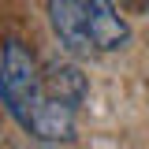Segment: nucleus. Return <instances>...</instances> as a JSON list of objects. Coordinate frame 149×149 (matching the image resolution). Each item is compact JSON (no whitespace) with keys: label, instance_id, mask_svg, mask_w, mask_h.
<instances>
[{"label":"nucleus","instance_id":"3","mask_svg":"<svg viewBox=\"0 0 149 149\" xmlns=\"http://www.w3.org/2000/svg\"><path fill=\"white\" fill-rule=\"evenodd\" d=\"M37 142H71L74 138V104H63V101H56V97H41L37 101V108L30 112V119H26V127Z\"/></svg>","mask_w":149,"mask_h":149},{"label":"nucleus","instance_id":"5","mask_svg":"<svg viewBox=\"0 0 149 149\" xmlns=\"http://www.w3.org/2000/svg\"><path fill=\"white\" fill-rule=\"evenodd\" d=\"M45 93L56 97V101H63V104H82L86 101V93H90V82H86V74L82 67H74L67 60H52L49 67H45Z\"/></svg>","mask_w":149,"mask_h":149},{"label":"nucleus","instance_id":"1","mask_svg":"<svg viewBox=\"0 0 149 149\" xmlns=\"http://www.w3.org/2000/svg\"><path fill=\"white\" fill-rule=\"evenodd\" d=\"M41 97H45V74L37 71L30 49L15 37L4 41V49H0V101H4L8 116H15L19 127H26V119Z\"/></svg>","mask_w":149,"mask_h":149},{"label":"nucleus","instance_id":"4","mask_svg":"<svg viewBox=\"0 0 149 149\" xmlns=\"http://www.w3.org/2000/svg\"><path fill=\"white\" fill-rule=\"evenodd\" d=\"M86 8V22H90V37L101 52H112V49H123L130 41V26L127 19L119 15V8L112 0H82Z\"/></svg>","mask_w":149,"mask_h":149},{"label":"nucleus","instance_id":"6","mask_svg":"<svg viewBox=\"0 0 149 149\" xmlns=\"http://www.w3.org/2000/svg\"><path fill=\"white\" fill-rule=\"evenodd\" d=\"M19 149H56V142H45V146H19Z\"/></svg>","mask_w":149,"mask_h":149},{"label":"nucleus","instance_id":"2","mask_svg":"<svg viewBox=\"0 0 149 149\" xmlns=\"http://www.w3.org/2000/svg\"><path fill=\"white\" fill-rule=\"evenodd\" d=\"M49 26H52L60 49H67L71 56H86L90 49H97L90 37V22H86V8L82 0H49Z\"/></svg>","mask_w":149,"mask_h":149}]
</instances>
